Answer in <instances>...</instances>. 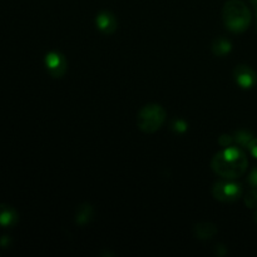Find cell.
I'll return each instance as SVG.
<instances>
[{"mask_svg":"<svg viewBox=\"0 0 257 257\" xmlns=\"http://www.w3.org/2000/svg\"><path fill=\"white\" fill-rule=\"evenodd\" d=\"M9 243H10L9 236H3L2 240H0V246H2V247H8Z\"/></svg>","mask_w":257,"mask_h":257,"instance_id":"ac0fdd59","label":"cell"},{"mask_svg":"<svg viewBox=\"0 0 257 257\" xmlns=\"http://www.w3.org/2000/svg\"><path fill=\"white\" fill-rule=\"evenodd\" d=\"M255 221H256V223H257V208L255 210Z\"/></svg>","mask_w":257,"mask_h":257,"instance_id":"ffe728a7","label":"cell"},{"mask_svg":"<svg viewBox=\"0 0 257 257\" xmlns=\"http://www.w3.org/2000/svg\"><path fill=\"white\" fill-rule=\"evenodd\" d=\"M95 25L103 34L110 35L117 30L118 20L112 12L103 10V12L98 13L95 17Z\"/></svg>","mask_w":257,"mask_h":257,"instance_id":"52a82bcc","label":"cell"},{"mask_svg":"<svg viewBox=\"0 0 257 257\" xmlns=\"http://www.w3.org/2000/svg\"><path fill=\"white\" fill-rule=\"evenodd\" d=\"M45 67L53 78H62L67 72V59L63 53L53 50L45 55Z\"/></svg>","mask_w":257,"mask_h":257,"instance_id":"5b68a950","label":"cell"},{"mask_svg":"<svg viewBox=\"0 0 257 257\" xmlns=\"http://www.w3.org/2000/svg\"><path fill=\"white\" fill-rule=\"evenodd\" d=\"M235 142V140H233V136H230V135H222L218 137V143H220V146H222V147H230L232 143Z\"/></svg>","mask_w":257,"mask_h":257,"instance_id":"9a60e30c","label":"cell"},{"mask_svg":"<svg viewBox=\"0 0 257 257\" xmlns=\"http://www.w3.org/2000/svg\"><path fill=\"white\" fill-rule=\"evenodd\" d=\"M243 201H245L246 207L256 210L257 208V190L256 188L248 191V192L245 195V197H243Z\"/></svg>","mask_w":257,"mask_h":257,"instance_id":"4fadbf2b","label":"cell"},{"mask_svg":"<svg viewBox=\"0 0 257 257\" xmlns=\"http://www.w3.org/2000/svg\"><path fill=\"white\" fill-rule=\"evenodd\" d=\"M94 217V210H93L92 206L89 203H84V205H80L77 208V212H75V222L78 225H87Z\"/></svg>","mask_w":257,"mask_h":257,"instance_id":"30bf717a","label":"cell"},{"mask_svg":"<svg viewBox=\"0 0 257 257\" xmlns=\"http://www.w3.org/2000/svg\"><path fill=\"white\" fill-rule=\"evenodd\" d=\"M231 49H232V44L226 38H216L212 42V52L217 57H223V55L228 54Z\"/></svg>","mask_w":257,"mask_h":257,"instance_id":"8fae6325","label":"cell"},{"mask_svg":"<svg viewBox=\"0 0 257 257\" xmlns=\"http://www.w3.org/2000/svg\"><path fill=\"white\" fill-rule=\"evenodd\" d=\"M251 2V4L253 5V7H255V9H256V12H257V0H250Z\"/></svg>","mask_w":257,"mask_h":257,"instance_id":"d6986e66","label":"cell"},{"mask_svg":"<svg viewBox=\"0 0 257 257\" xmlns=\"http://www.w3.org/2000/svg\"><path fill=\"white\" fill-rule=\"evenodd\" d=\"M233 77L238 87L242 89H251L257 83V74L251 67L245 64H240L233 70Z\"/></svg>","mask_w":257,"mask_h":257,"instance_id":"8992f818","label":"cell"},{"mask_svg":"<svg viewBox=\"0 0 257 257\" xmlns=\"http://www.w3.org/2000/svg\"><path fill=\"white\" fill-rule=\"evenodd\" d=\"M222 19L226 28L232 33H243L251 23V12L241 0H228L223 5Z\"/></svg>","mask_w":257,"mask_h":257,"instance_id":"7a4b0ae2","label":"cell"},{"mask_svg":"<svg viewBox=\"0 0 257 257\" xmlns=\"http://www.w3.org/2000/svg\"><path fill=\"white\" fill-rule=\"evenodd\" d=\"M248 166V160L245 152L241 148L226 147L213 156L211 161V167L213 172L222 178L236 180L246 172Z\"/></svg>","mask_w":257,"mask_h":257,"instance_id":"6da1fadb","label":"cell"},{"mask_svg":"<svg viewBox=\"0 0 257 257\" xmlns=\"http://www.w3.org/2000/svg\"><path fill=\"white\" fill-rule=\"evenodd\" d=\"M247 182L250 183L253 188H256L257 190V167L251 170L250 175H248V177H247Z\"/></svg>","mask_w":257,"mask_h":257,"instance_id":"2e32d148","label":"cell"},{"mask_svg":"<svg viewBox=\"0 0 257 257\" xmlns=\"http://www.w3.org/2000/svg\"><path fill=\"white\" fill-rule=\"evenodd\" d=\"M247 148L248 151H250L251 156L257 158V138H252V140H251V142L248 143Z\"/></svg>","mask_w":257,"mask_h":257,"instance_id":"e0dca14e","label":"cell"},{"mask_svg":"<svg viewBox=\"0 0 257 257\" xmlns=\"http://www.w3.org/2000/svg\"><path fill=\"white\" fill-rule=\"evenodd\" d=\"M193 233L198 240L206 241L212 238L217 233V227L212 222H200L193 227Z\"/></svg>","mask_w":257,"mask_h":257,"instance_id":"9c48e42d","label":"cell"},{"mask_svg":"<svg viewBox=\"0 0 257 257\" xmlns=\"http://www.w3.org/2000/svg\"><path fill=\"white\" fill-rule=\"evenodd\" d=\"M253 138L252 133H250L248 131H237L233 136V140L237 145L242 146V147H247L248 143L251 142V140Z\"/></svg>","mask_w":257,"mask_h":257,"instance_id":"7c38bea8","label":"cell"},{"mask_svg":"<svg viewBox=\"0 0 257 257\" xmlns=\"http://www.w3.org/2000/svg\"><path fill=\"white\" fill-rule=\"evenodd\" d=\"M212 196L215 200L223 203H232L242 196V186L233 180L217 181L212 187Z\"/></svg>","mask_w":257,"mask_h":257,"instance_id":"277c9868","label":"cell"},{"mask_svg":"<svg viewBox=\"0 0 257 257\" xmlns=\"http://www.w3.org/2000/svg\"><path fill=\"white\" fill-rule=\"evenodd\" d=\"M171 128H172L173 132L176 133H183L187 131V123L185 122L183 119H180V118H177V119H175L172 122V125H171Z\"/></svg>","mask_w":257,"mask_h":257,"instance_id":"5bb4252c","label":"cell"},{"mask_svg":"<svg viewBox=\"0 0 257 257\" xmlns=\"http://www.w3.org/2000/svg\"><path fill=\"white\" fill-rule=\"evenodd\" d=\"M167 113L162 105L151 104L145 105L140 109L137 114V125L143 133H155L160 130L165 123Z\"/></svg>","mask_w":257,"mask_h":257,"instance_id":"3957f363","label":"cell"},{"mask_svg":"<svg viewBox=\"0 0 257 257\" xmlns=\"http://www.w3.org/2000/svg\"><path fill=\"white\" fill-rule=\"evenodd\" d=\"M19 216L13 206L2 203L0 205V226L2 227H13L17 225Z\"/></svg>","mask_w":257,"mask_h":257,"instance_id":"ba28073f","label":"cell"}]
</instances>
